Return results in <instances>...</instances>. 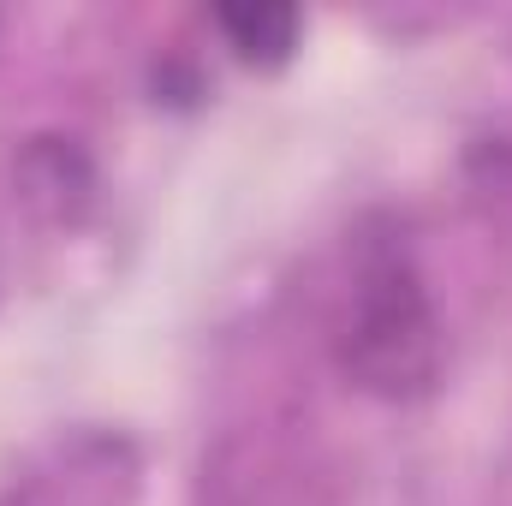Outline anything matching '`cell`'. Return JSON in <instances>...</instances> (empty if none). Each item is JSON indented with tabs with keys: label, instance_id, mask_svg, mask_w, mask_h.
<instances>
[{
	"label": "cell",
	"instance_id": "6da1fadb",
	"mask_svg": "<svg viewBox=\"0 0 512 506\" xmlns=\"http://www.w3.org/2000/svg\"><path fill=\"white\" fill-rule=\"evenodd\" d=\"M340 364L370 393H387V399H411L429 387L435 316H429V298H423L405 251H393V245L364 251L358 280H352L346 334H340Z\"/></svg>",
	"mask_w": 512,
	"mask_h": 506
},
{
	"label": "cell",
	"instance_id": "7a4b0ae2",
	"mask_svg": "<svg viewBox=\"0 0 512 506\" xmlns=\"http://www.w3.org/2000/svg\"><path fill=\"white\" fill-rule=\"evenodd\" d=\"M221 30L233 36V48L245 60H280L298 36V12H286V6H227Z\"/></svg>",
	"mask_w": 512,
	"mask_h": 506
}]
</instances>
